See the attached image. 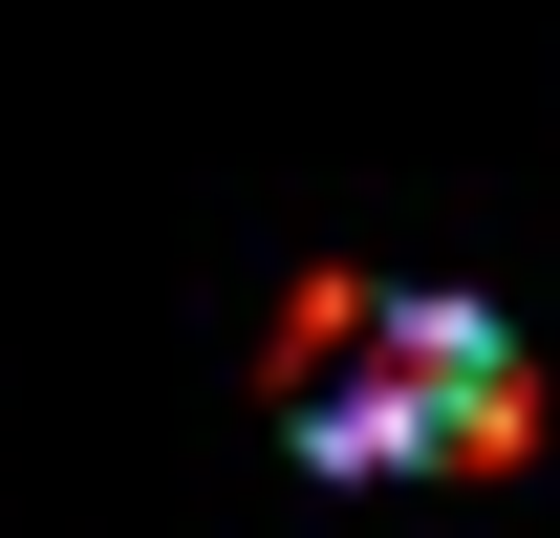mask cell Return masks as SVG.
Returning a JSON list of instances; mask_svg holds the SVG:
<instances>
[{
    "label": "cell",
    "mask_w": 560,
    "mask_h": 538,
    "mask_svg": "<svg viewBox=\"0 0 560 538\" xmlns=\"http://www.w3.org/2000/svg\"><path fill=\"white\" fill-rule=\"evenodd\" d=\"M280 453H324V473L517 453V324L453 302V280H302V324H280Z\"/></svg>",
    "instance_id": "6da1fadb"
}]
</instances>
